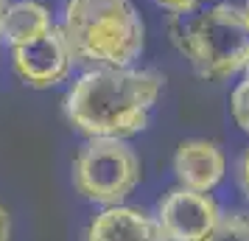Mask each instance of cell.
<instances>
[{"label": "cell", "mask_w": 249, "mask_h": 241, "mask_svg": "<svg viewBox=\"0 0 249 241\" xmlns=\"http://www.w3.org/2000/svg\"><path fill=\"white\" fill-rule=\"evenodd\" d=\"M168 34L177 51L191 62L193 73L207 81L230 79L249 62V23L244 9L230 3L174 14Z\"/></svg>", "instance_id": "cell-3"}, {"label": "cell", "mask_w": 249, "mask_h": 241, "mask_svg": "<svg viewBox=\"0 0 249 241\" xmlns=\"http://www.w3.org/2000/svg\"><path fill=\"white\" fill-rule=\"evenodd\" d=\"M230 110H232V118H235V124L249 135V76L241 81V84H238L235 90H232V98H230Z\"/></svg>", "instance_id": "cell-11"}, {"label": "cell", "mask_w": 249, "mask_h": 241, "mask_svg": "<svg viewBox=\"0 0 249 241\" xmlns=\"http://www.w3.org/2000/svg\"><path fill=\"white\" fill-rule=\"evenodd\" d=\"M157 224L168 241H204L221 219V207L210 194L174 188L157 205Z\"/></svg>", "instance_id": "cell-5"}, {"label": "cell", "mask_w": 249, "mask_h": 241, "mask_svg": "<svg viewBox=\"0 0 249 241\" xmlns=\"http://www.w3.org/2000/svg\"><path fill=\"white\" fill-rule=\"evenodd\" d=\"M6 6H9V3H6V0H0V14H3V9H6Z\"/></svg>", "instance_id": "cell-16"}, {"label": "cell", "mask_w": 249, "mask_h": 241, "mask_svg": "<svg viewBox=\"0 0 249 241\" xmlns=\"http://www.w3.org/2000/svg\"><path fill=\"white\" fill-rule=\"evenodd\" d=\"M53 28L51 12L36 0H17L0 14V39L9 48L34 42Z\"/></svg>", "instance_id": "cell-9"}, {"label": "cell", "mask_w": 249, "mask_h": 241, "mask_svg": "<svg viewBox=\"0 0 249 241\" xmlns=\"http://www.w3.org/2000/svg\"><path fill=\"white\" fill-rule=\"evenodd\" d=\"M157 70L90 68L73 81L65 115L87 138H132L143 132L162 93Z\"/></svg>", "instance_id": "cell-1"}, {"label": "cell", "mask_w": 249, "mask_h": 241, "mask_svg": "<svg viewBox=\"0 0 249 241\" xmlns=\"http://www.w3.org/2000/svg\"><path fill=\"white\" fill-rule=\"evenodd\" d=\"M59 31L70 59L90 68H132L146 48V25L132 0H65Z\"/></svg>", "instance_id": "cell-2"}, {"label": "cell", "mask_w": 249, "mask_h": 241, "mask_svg": "<svg viewBox=\"0 0 249 241\" xmlns=\"http://www.w3.org/2000/svg\"><path fill=\"white\" fill-rule=\"evenodd\" d=\"M12 65H14V73L28 87L45 90V87H53V84L68 79L73 59H70V51L65 45L62 31L53 25L48 34H42L34 42L12 48Z\"/></svg>", "instance_id": "cell-6"}, {"label": "cell", "mask_w": 249, "mask_h": 241, "mask_svg": "<svg viewBox=\"0 0 249 241\" xmlns=\"http://www.w3.org/2000/svg\"><path fill=\"white\" fill-rule=\"evenodd\" d=\"M73 183L95 205H124L140 183V160L124 138H90L73 163Z\"/></svg>", "instance_id": "cell-4"}, {"label": "cell", "mask_w": 249, "mask_h": 241, "mask_svg": "<svg viewBox=\"0 0 249 241\" xmlns=\"http://www.w3.org/2000/svg\"><path fill=\"white\" fill-rule=\"evenodd\" d=\"M154 3L168 9L171 14H188V12H196L204 0H154Z\"/></svg>", "instance_id": "cell-12"}, {"label": "cell", "mask_w": 249, "mask_h": 241, "mask_svg": "<svg viewBox=\"0 0 249 241\" xmlns=\"http://www.w3.org/2000/svg\"><path fill=\"white\" fill-rule=\"evenodd\" d=\"M12 239V219H9V210L0 205V241Z\"/></svg>", "instance_id": "cell-13"}, {"label": "cell", "mask_w": 249, "mask_h": 241, "mask_svg": "<svg viewBox=\"0 0 249 241\" xmlns=\"http://www.w3.org/2000/svg\"><path fill=\"white\" fill-rule=\"evenodd\" d=\"M87 241H168L157 219L126 205H112L92 219Z\"/></svg>", "instance_id": "cell-8"}, {"label": "cell", "mask_w": 249, "mask_h": 241, "mask_svg": "<svg viewBox=\"0 0 249 241\" xmlns=\"http://www.w3.org/2000/svg\"><path fill=\"white\" fill-rule=\"evenodd\" d=\"M244 17H247V23H249V0L244 3Z\"/></svg>", "instance_id": "cell-15"}, {"label": "cell", "mask_w": 249, "mask_h": 241, "mask_svg": "<svg viewBox=\"0 0 249 241\" xmlns=\"http://www.w3.org/2000/svg\"><path fill=\"white\" fill-rule=\"evenodd\" d=\"M241 185H244V194L249 196V151L244 154V160H241Z\"/></svg>", "instance_id": "cell-14"}, {"label": "cell", "mask_w": 249, "mask_h": 241, "mask_svg": "<svg viewBox=\"0 0 249 241\" xmlns=\"http://www.w3.org/2000/svg\"><path fill=\"white\" fill-rule=\"evenodd\" d=\"M227 171L224 151L213 140H185L174 154V174L182 188L210 194Z\"/></svg>", "instance_id": "cell-7"}, {"label": "cell", "mask_w": 249, "mask_h": 241, "mask_svg": "<svg viewBox=\"0 0 249 241\" xmlns=\"http://www.w3.org/2000/svg\"><path fill=\"white\" fill-rule=\"evenodd\" d=\"M244 70H247V76H249V62H247V68H244Z\"/></svg>", "instance_id": "cell-17"}, {"label": "cell", "mask_w": 249, "mask_h": 241, "mask_svg": "<svg viewBox=\"0 0 249 241\" xmlns=\"http://www.w3.org/2000/svg\"><path fill=\"white\" fill-rule=\"evenodd\" d=\"M204 241H249V213L235 210V213H221L218 224Z\"/></svg>", "instance_id": "cell-10"}]
</instances>
